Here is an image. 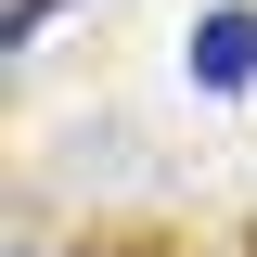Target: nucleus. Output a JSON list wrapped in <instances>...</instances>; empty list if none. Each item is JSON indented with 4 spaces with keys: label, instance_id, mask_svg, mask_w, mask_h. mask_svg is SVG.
Wrapping results in <instances>:
<instances>
[{
    "label": "nucleus",
    "instance_id": "obj_1",
    "mask_svg": "<svg viewBox=\"0 0 257 257\" xmlns=\"http://www.w3.org/2000/svg\"><path fill=\"white\" fill-rule=\"evenodd\" d=\"M193 77H206V90H244V77H257V13H206V39H193Z\"/></svg>",
    "mask_w": 257,
    "mask_h": 257
}]
</instances>
